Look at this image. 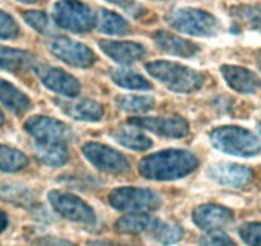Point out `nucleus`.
Returning a JSON list of instances; mask_svg holds the SVG:
<instances>
[{
  "instance_id": "f257e3e1",
  "label": "nucleus",
  "mask_w": 261,
  "mask_h": 246,
  "mask_svg": "<svg viewBox=\"0 0 261 246\" xmlns=\"http://www.w3.org/2000/svg\"><path fill=\"white\" fill-rule=\"evenodd\" d=\"M199 160L186 150H164L144 158L139 170L142 177L155 181H174L196 169Z\"/></svg>"
},
{
  "instance_id": "f03ea898",
  "label": "nucleus",
  "mask_w": 261,
  "mask_h": 246,
  "mask_svg": "<svg viewBox=\"0 0 261 246\" xmlns=\"http://www.w3.org/2000/svg\"><path fill=\"white\" fill-rule=\"evenodd\" d=\"M146 71L167 89L178 94L195 92L204 85V76L199 71L175 62L155 60L146 64Z\"/></svg>"
},
{
  "instance_id": "7ed1b4c3",
  "label": "nucleus",
  "mask_w": 261,
  "mask_h": 246,
  "mask_svg": "<svg viewBox=\"0 0 261 246\" xmlns=\"http://www.w3.org/2000/svg\"><path fill=\"white\" fill-rule=\"evenodd\" d=\"M210 141L215 149L236 157H255L261 152L260 140L242 127H218L210 135Z\"/></svg>"
},
{
  "instance_id": "20e7f679",
  "label": "nucleus",
  "mask_w": 261,
  "mask_h": 246,
  "mask_svg": "<svg viewBox=\"0 0 261 246\" xmlns=\"http://www.w3.org/2000/svg\"><path fill=\"white\" fill-rule=\"evenodd\" d=\"M167 23L174 30L197 37L215 36L219 31V22L213 14L201 9H173L165 17Z\"/></svg>"
},
{
  "instance_id": "39448f33",
  "label": "nucleus",
  "mask_w": 261,
  "mask_h": 246,
  "mask_svg": "<svg viewBox=\"0 0 261 246\" xmlns=\"http://www.w3.org/2000/svg\"><path fill=\"white\" fill-rule=\"evenodd\" d=\"M53 18L58 26L74 34L90 31L96 23V17L91 8L79 0H60L55 3Z\"/></svg>"
},
{
  "instance_id": "423d86ee",
  "label": "nucleus",
  "mask_w": 261,
  "mask_h": 246,
  "mask_svg": "<svg viewBox=\"0 0 261 246\" xmlns=\"http://www.w3.org/2000/svg\"><path fill=\"white\" fill-rule=\"evenodd\" d=\"M113 208L123 212H150L162 205V199L155 191L141 187H119L109 194Z\"/></svg>"
},
{
  "instance_id": "0eeeda50",
  "label": "nucleus",
  "mask_w": 261,
  "mask_h": 246,
  "mask_svg": "<svg viewBox=\"0 0 261 246\" xmlns=\"http://www.w3.org/2000/svg\"><path fill=\"white\" fill-rule=\"evenodd\" d=\"M24 130L39 144L67 145L74 139V134L69 126L54 118L45 115H34L24 123Z\"/></svg>"
},
{
  "instance_id": "6e6552de",
  "label": "nucleus",
  "mask_w": 261,
  "mask_h": 246,
  "mask_svg": "<svg viewBox=\"0 0 261 246\" xmlns=\"http://www.w3.org/2000/svg\"><path fill=\"white\" fill-rule=\"evenodd\" d=\"M47 199L55 212L67 219L84 226H94L96 223V215L92 208L76 195L53 190L47 194Z\"/></svg>"
},
{
  "instance_id": "1a4fd4ad",
  "label": "nucleus",
  "mask_w": 261,
  "mask_h": 246,
  "mask_svg": "<svg viewBox=\"0 0 261 246\" xmlns=\"http://www.w3.org/2000/svg\"><path fill=\"white\" fill-rule=\"evenodd\" d=\"M50 53L69 66L87 68L95 62V54L90 47L68 37H55L49 42Z\"/></svg>"
},
{
  "instance_id": "9d476101",
  "label": "nucleus",
  "mask_w": 261,
  "mask_h": 246,
  "mask_svg": "<svg viewBox=\"0 0 261 246\" xmlns=\"http://www.w3.org/2000/svg\"><path fill=\"white\" fill-rule=\"evenodd\" d=\"M85 158L97 169L108 173H124L129 164L125 157L113 147L99 142H87L82 146Z\"/></svg>"
},
{
  "instance_id": "9b49d317",
  "label": "nucleus",
  "mask_w": 261,
  "mask_h": 246,
  "mask_svg": "<svg viewBox=\"0 0 261 246\" xmlns=\"http://www.w3.org/2000/svg\"><path fill=\"white\" fill-rule=\"evenodd\" d=\"M130 125H135L139 129L147 130L159 136L169 137V139H182L190 132V126L187 120L182 117H147V118H132Z\"/></svg>"
},
{
  "instance_id": "f8f14e48",
  "label": "nucleus",
  "mask_w": 261,
  "mask_h": 246,
  "mask_svg": "<svg viewBox=\"0 0 261 246\" xmlns=\"http://www.w3.org/2000/svg\"><path fill=\"white\" fill-rule=\"evenodd\" d=\"M40 81L46 89L67 97H76L81 91L79 80L57 67H36Z\"/></svg>"
},
{
  "instance_id": "ddd939ff",
  "label": "nucleus",
  "mask_w": 261,
  "mask_h": 246,
  "mask_svg": "<svg viewBox=\"0 0 261 246\" xmlns=\"http://www.w3.org/2000/svg\"><path fill=\"white\" fill-rule=\"evenodd\" d=\"M207 176L223 186L240 189L251 183L253 180V170L246 165L234 163H214L207 169Z\"/></svg>"
},
{
  "instance_id": "4468645a",
  "label": "nucleus",
  "mask_w": 261,
  "mask_h": 246,
  "mask_svg": "<svg viewBox=\"0 0 261 246\" xmlns=\"http://www.w3.org/2000/svg\"><path fill=\"white\" fill-rule=\"evenodd\" d=\"M192 219L197 227L202 230H219L227 227L233 222L232 210L219 205H200L192 213Z\"/></svg>"
},
{
  "instance_id": "2eb2a0df",
  "label": "nucleus",
  "mask_w": 261,
  "mask_h": 246,
  "mask_svg": "<svg viewBox=\"0 0 261 246\" xmlns=\"http://www.w3.org/2000/svg\"><path fill=\"white\" fill-rule=\"evenodd\" d=\"M99 47L105 55L120 64H130L145 55V47L134 41L100 40Z\"/></svg>"
},
{
  "instance_id": "dca6fc26",
  "label": "nucleus",
  "mask_w": 261,
  "mask_h": 246,
  "mask_svg": "<svg viewBox=\"0 0 261 246\" xmlns=\"http://www.w3.org/2000/svg\"><path fill=\"white\" fill-rule=\"evenodd\" d=\"M220 71L228 86L241 94H255L261 87L260 77L243 67L225 64Z\"/></svg>"
},
{
  "instance_id": "f3484780",
  "label": "nucleus",
  "mask_w": 261,
  "mask_h": 246,
  "mask_svg": "<svg viewBox=\"0 0 261 246\" xmlns=\"http://www.w3.org/2000/svg\"><path fill=\"white\" fill-rule=\"evenodd\" d=\"M37 67L36 60L30 53L24 50L0 45V69L11 73H23L35 71Z\"/></svg>"
},
{
  "instance_id": "a211bd4d",
  "label": "nucleus",
  "mask_w": 261,
  "mask_h": 246,
  "mask_svg": "<svg viewBox=\"0 0 261 246\" xmlns=\"http://www.w3.org/2000/svg\"><path fill=\"white\" fill-rule=\"evenodd\" d=\"M152 39H154L155 45L163 53L170 55L190 58L199 52V46L195 42L188 41V40L182 39V37L167 31H156L152 35Z\"/></svg>"
},
{
  "instance_id": "6ab92c4d",
  "label": "nucleus",
  "mask_w": 261,
  "mask_h": 246,
  "mask_svg": "<svg viewBox=\"0 0 261 246\" xmlns=\"http://www.w3.org/2000/svg\"><path fill=\"white\" fill-rule=\"evenodd\" d=\"M58 107L67 115L77 120H86V122H96L101 119L104 109L99 103L89 99L80 100H58Z\"/></svg>"
},
{
  "instance_id": "aec40b11",
  "label": "nucleus",
  "mask_w": 261,
  "mask_h": 246,
  "mask_svg": "<svg viewBox=\"0 0 261 246\" xmlns=\"http://www.w3.org/2000/svg\"><path fill=\"white\" fill-rule=\"evenodd\" d=\"M110 135L118 144L130 150L145 152L152 146L151 139L144 132L140 131L139 127L130 125V123L129 126L117 127Z\"/></svg>"
},
{
  "instance_id": "412c9836",
  "label": "nucleus",
  "mask_w": 261,
  "mask_h": 246,
  "mask_svg": "<svg viewBox=\"0 0 261 246\" xmlns=\"http://www.w3.org/2000/svg\"><path fill=\"white\" fill-rule=\"evenodd\" d=\"M0 102L17 115H22L31 107L29 96L3 79H0Z\"/></svg>"
},
{
  "instance_id": "4be33fe9",
  "label": "nucleus",
  "mask_w": 261,
  "mask_h": 246,
  "mask_svg": "<svg viewBox=\"0 0 261 246\" xmlns=\"http://www.w3.org/2000/svg\"><path fill=\"white\" fill-rule=\"evenodd\" d=\"M35 155L37 159L45 165L50 167H60L68 162V149L67 145L58 144H39L35 142Z\"/></svg>"
},
{
  "instance_id": "5701e85b",
  "label": "nucleus",
  "mask_w": 261,
  "mask_h": 246,
  "mask_svg": "<svg viewBox=\"0 0 261 246\" xmlns=\"http://www.w3.org/2000/svg\"><path fill=\"white\" fill-rule=\"evenodd\" d=\"M156 222L158 219L146 214H129L115 222V231L125 235H137L151 231Z\"/></svg>"
},
{
  "instance_id": "b1692460",
  "label": "nucleus",
  "mask_w": 261,
  "mask_h": 246,
  "mask_svg": "<svg viewBox=\"0 0 261 246\" xmlns=\"http://www.w3.org/2000/svg\"><path fill=\"white\" fill-rule=\"evenodd\" d=\"M29 165V158L14 147L0 144V170L18 172Z\"/></svg>"
},
{
  "instance_id": "393cba45",
  "label": "nucleus",
  "mask_w": 261,
  "mask_h": 246,
  "mask_svg": "<svg viewBox=\"0 0 261 246\" xmlns=\"http://www.w3.org/2000/svg\"><path fill=\"white\" fill-rule=\"evenodd\" d=\"M118 108L125 113L144 114L154 108L155 100L151 96H140V95H120L115 99Z\"/></svg>"
},
{
  "instance_id": "a878e982",
  "label": "nucleus",
  "mask_w": 261,
  "mask_h": 246,
  "mask_svg": "<svg viewBox=\"0 0 261 246\" xmlns=\"http://www.w3.org/2000/svg\"><path fill=\"white\" fill-rule=\"evenodd\" d=\"M112 80L115 82V85L120 87H124L128 90H149L151 89V85L150 82L145 79L141 75L136 73L135 71H130V69H113L112 73Z\"/></svg>"
},
{
  "instance_id": "bb28decb",
  "label": "nucleus",
  "mask_w": 261,
  "mask_h": 246,
  "mask_svg": "<svg viewBox=\"0 0 261 246\" xmlns=\"http://www.w3.org/2000/svg\"><path fill=\"white\" fill-rule=\"evenodd\" d=\"M99 30L108 35H125L129 31V23L119 14L102 9L99 17Z\"/></svg>"
},
{
  "instance_id": "cd10ccee",
  "label": "nucleus",
  "mask_w": 261,
  "mask_h": 246,
  "mask_svg": "<svg viewBox=\"0 0 261 246\" xmlns=\"http://www.w3.org/2000/svg\"><path fill=\"white\" fill-rule=\"evenodd\" d=\"M151 235L159 243L169 246L182 240L183 230L178 225H169L158 220L151 230Z\"/></svg>"
},
{
  "instance_id": "c85d7f7f",
  "label": "nucleus",
  "mask_w": 261,
  "mask_h": 246,
  "mask_svg": "<svg viewBox=\"0 0 261 246\" xmlns=\"http://www.w3.org/2000/svg\"><path fill=\"white\" fill-rule=\"evenodd\" d=\"M0 196L4 198L7 202H11L17 205H29L32 203L31 191L27 187L17 185V183H6L3 186L0 187Z\"/></svg>"
},
{
  "instance_id": "c756f323",
  "label": "nucleus",
  "mask_w": 261,
  "mask_h": 246,
  "mask_svg": "<svg viewBox=\"0 0 261 246\" xmlns=\"http://www.w3.org/2000/svg\"><path fill=\"white\" fill-rule=\"evenodd\" d=\"M233 14L245 21L250 29L261 32V9L257 7L243 6L233 9Z\"/></svg>"
},
{
  "instance_id": "7c9ffc66",
  "label": "nucleus",
  "mask_w": 261,
  "mask_h": 246,
  "mask_svg": "<svg viewBox=\"0 0 261 246\" xmlns=\"http://www.w3.org/2000/svg\"><path fill=\"white\" fill-rule=\"evenodd\" d=\"M23 19L26 21L27 24L36 30L40 34H50L51 31V26H50L49 17L46 13L40 11H27L23 13Z\"/></svg>"
},
{
  "instance_id": "2f4dec72",
  "label": "nucleus",
  "mask_w": 261,
  "mask_h": 246,
  "mask_svg": "<svg viewBox=\"0 0 261 246\" xmlns=\"http://www.w3.org/2000/svg\"><path fill=\"white\" fill-rule=\"evenodd\" d=\"M238 232L246 245L261 246V223H246Z\"/></svg>"
},
{
  "instance_id": "473e14b6",
  "label": "nucleus",
  "mask_w": 261,
  "mask_h": 246,
  "mask_svg": "<svg viewBox=\"0 0 261 246\" xmlns=\"http://www.w3.org/2000/svg\"><path fill=\"white\" fill-rule=\"evenodd\" d=\"M200 246H237L234 241L227 235V233L222 232L219 230L212 231V232L206 233L202 236L199 241Z\"/></svg>"
},
{
  "instance_id": "72a5a7b5",
  "label": "nucleus",
  "mask_w": 261,
  "mask_h": 246,
  "mask_svg": "<svg viewBox=\"0 0 261 246\" xmlns=\"http://www.w3.org/2000/svg\"><path fill=\"white\" fill-rule=\"evenodd\" d=\"M19 27L13 17L9 16L6 12L0 11V39H14L18 36Z\"/></svg>"
},
{
  "instance_id": "f704fd0d",
  "label": "nucleus",
  "mask_w": 261,
  "mask_h": 246,
  "mask_svg": "<svg viewBox=\"0 0 261 246\" xmlns=\"http://www.w3.org/2000/svg\"><path fill=\"white\" fill-rule=\"evenodd\" d=\"M37 246H76L69 241L62 240L57 237H44L37 242Z\"/></svg>"
},
{
  "instance_id": "c9c22d12",
  "label": "nucleus",
  "mask_w": 261,
  "mask_h": 246,
  "mask_svg": "<svg viewBox=\"0 0 261 246\" xmlns=\"http://www.w3.org/2000/svg\"><path fill=\"white\" fill-rule=\"evenodd\" d=\"M107 2H109V3H113V4H117V6L119 7H123V8L125 9L127 12H134V8H132V3H130L129 0H107Z\"/></svg>"
},
{
  "instance_id": "e433bc0d",
  "label": "nucleus",
  "mask_w": 261,
  "mask_h": 246,
  "mask_svg": "<svg viewBox=\"0 0 261 246\" xmlns=\"http://www.w3.org/2000/svg\"><path fill=\"white\" fill-rule=\"evenodd\" d=\"M7 226H8V217L3 210H0V233L6 231Z\"/></svg>"
},
{
  "instance_id": "4c0bfd02",
  "label": "nucleus",
  "mask_w": 261,
  "mask_h": 246,
  "mask_svg": "<svg viewBox=\"0 0 261 246\" xmlns=\"http://www.w3.org/2000/svg\"><path fill=\"white\" fill-rule=\"evenodd\" d=\"M90 245L91 246H114V243L109 242V241H92ZM115 246H120V245H115Z\"/></svg>"
},
{
  "instance_id": "58836bf2",
  "label": "nucleus",
  "mask_w": 261,
  "mask_h": 246,
  "mask_svg": "<svg viewBox=\"0 0 261 246\" xmlns=\"http://www.w3.org/2000/svg\"><path fill=\"white\" fill-rule=\"evenodd\" d=\"M256 63H257L258 69L261 71V50L257 53V57H256Z\"/></svg>"
},
{
  "instance_id": "ea45409f",
  "label": "nucleus",
  "mask_w": 261,
  "mask_h": 246,
  "mask_svg": "<svg viewBox=\"0 0 261 246\" xmlns=\"http://www.w3.org/2000/svg\"><path fill=\"white\" fill-rule=\"evenodd\" d=\"M18 2H21V3H24V4H34L36 3L37 0H18Z\"/></svg>"
},
{
  "instance_id": "a19ab883",
  "label": "nucleus",
  "mask_w": 261,
  "mask_h": 246,
  "mask_svg": "<svg viewBox=\"0 0 261 246\" xmlns=\"http://www.w3.org/2000/svg\"><path fill=\"white\" fill-rule=\"evenodd\" d=\"M3 123H4V115H3V112L0 110V127L3 126Z\"/></svg>"
},
{
  "instance_id": "79ce46f5",
  "label": "nucleus",
  "mask_w": 261,
  "mask_h": 246,
  "mask_svg": "<svg viewBox=\"0 0 261 246\" xmlns=\"http://www.w3.org/2000/svg\"><path fill=\"white\" fill-rule=\"evenodd\" d=\"M257 129H258V132H260V135H261V122L258 123V127H257Z\"/></svg>"
}]
</instances>
